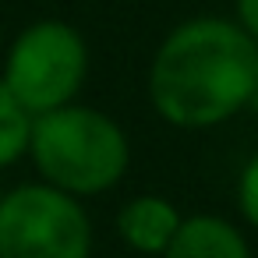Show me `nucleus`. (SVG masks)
<instances>
[{
    "label": "nucleus",
    "instance_id": "5",
    "mask_svg": "<svg viewBox=\"0 0 258 258\" xmlns=\"http://www.w3.org/2000/svg\"><path fill=\"white\" fill-rule=\"evenodd\" d=\"M177 226H180V212L159 195H138L117 216L120 237L135 251H145V254H163L166 244L173 240Z\"/></svg>",
    "mask_w": 258,
    "mask_h": 258
},
{
    "label": "nucleus",
    "instance_id": "3",
    "mask_svg": "<svg viewBox=\"0 0 258 258\" xmlns=\"http://www.w3.org/2000/svg\"><path fill=\"white\" fill-rule=\"evenodd\" d=\"M85 71L89 50L78 29H71L68 22H36L11 43L0 85L18 99V106L39 117L68 106L78 96Z\"/></svg>",
    "mask_w": 258,
    "mask_h": 258
},
{
    "label": "nucleus",
    "instance_id": "2",
    "mask_svg": "<svg viewBox=\"0 0 258 258\" xmlns=\"http://www.w3.org/2000/svg\"><path fill=\"white\" fill-rule=\"evenodd\" d=\"M29 156L46 184L68 195L110 191L131 159L124 127L92 106H57L32 117Z\"/></svg>",
    "mask_w": 258,
    "mask_h": 258
},
{
    "label": "nucleus",
    "instance_id": "7",
    "mask_svg": "<svg viewBox=\"0 0 258 258\" xmlns=\"http://www.w3.org/2000/svg\"><path fill=\"white\" fill-rule=\"evenodd\" d=\"M32 138V113L18 106V99L0 85V170L18 163L29 152Z\"/></svg>",
    "mask_w": 258,
    "mask_h": 258
},
{
    "label": "nucleus",
    "instance_id": "4",
    "mask_svg": "<svg viewBox=\"0 0 258 258\" xmlns=\"http://www.w3.org/2000/svg\"><path fill=\"white\" fill-rule=\"evenodd\" d=\"M92 223L75 195L22 184L0 198V258H89Z\"/></svg>",
    "mask_w": 258,
    "mask_h": 258
},
{
    "label": "nucleus",
    "instance_id": "8",
    "mask_svg": "<svg viewBox=\"0 0 258 258\" xmlns=\"http://www.w3.org/2000/svg\"><path fill=\"white\" fill-rule=\"evenodd\" d=\"M237 202H240V212L244 219L258 230V156L244 166L240 173V187H237Z\"/></svg>",
    "mask_w": 258,
    "mask_h": 258
},
{
    "label": "nucleus",
    "instance_id": "6",
    "mask_svg": "<svg viewBox=\"0 0 258 258\" xmlns=\"http://www.w3.org/2000/svg\"><path fill=\"white\" fill-rule=\"evenodd\" d=\"M163 258H251L244 237L219 216L180 219Z\"/></svg>",
    "mask_w": 258,
    "mask_h": 258
},
{
    "label": "nucleus",
    "instance_id": "10",
    "mask_svg": "<svg viewBox=\"0 0 258 258\" xmlns=\"http://www.w3.org/2000/svg\"><path fill=\"white\" fill-rule=\"evenodd\" d=\"M254 103H258V96H254Z\"/></svg>",
    "mask_w": 258,
    "mask_h": 258
},
{
    "label": "nucleus",
    "instance_id": "1",
    "mask_svg": "<svg viewBox=\"0 0 258 258\" xmlns=\"http://www.w3.org/2000/svg\"><path fill=\"white\" fill-rule=\"evenodd\" d=\"M149 96L173 127H212L258 96V39L226 18L177 25L149 71Z\"/></svg>",
    "mask_w": 258,
    "mask_h": 258
},
{
    "label": "nucleus",
    "instance_id": "9",
    "mask_svg": "<svg viewBox=\"0 0 258 258\" xmlns=\"http://www.w3.org/2000/svg\"><path fill=\"white\" fill-rule=\"evenodd\" d=\"M237 18H240V25L258 39V0H237Z\"/></svg>",
    "mask_w": 258,
    "mask_h": 258
}]
</instances>
